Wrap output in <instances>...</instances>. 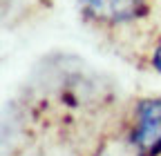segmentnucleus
<instances>
[{
	"label": "nucleus",
	"mask_w": 161,
	"mask_h": 156,
	"mask_svg": "<svg viewBox=\"0 0 161 156\" xmlns=\"http://www.w3.org/2000/svg\"><path fill=\"white\" fill-rule=\"evenodd\" d=\"M134 143L141 156H154L161 149V98L139 105Z\"/></svg>",
	"instance_id": "f257e3e1"
},
{
	"label": "nucleus",
	"mask_w": 161,
	"mask_h": 156,
	"mask_svg": "<svg viewBox=\"0 0 161 156\" xmlns=\"http://www.w3.org/2000/svg\"><path fill=\"white\" fill-rule=\"evenodd\" d=\"M152 63H154V69L161 74V43H159V47L154 49V56H152Z\"/></svg>",
	"instance_id": "7ed1b4c3"
},
{
	"label": "nucleus",
	"mask_w": 161,
	"mask_h": 156,
	"mask_svg": "<svg viewBox=\"0 0 161 156\" xmlns=\"http://www.w3.org/2000/svg\"><path fill=\"white\" fill-rule=\"evenodd\" d=\"M87 9L101 18V20H130L141 9H143V0H85Z\"/></svg>",
	"instance_id": "f03ea898"
}]
</instances>
